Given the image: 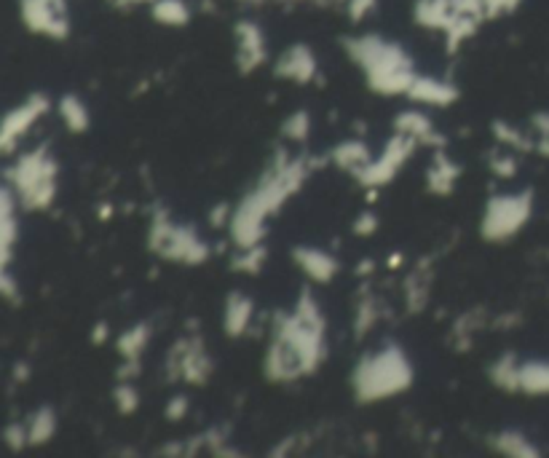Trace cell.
I'll list each match as a JSON object with an SVG mask.
<instances>
[{"instance_id":"1","label":"cell","mask_w":549,"mask_h":458,"mask_svg":"<svg viewBox=\"0 0 549 458\" xmlns=\"http://www.w3.org/2000/svg\"><path fill=\"white\" fill-rule=\"evenodd\" d=\"M327 357V322L317 298L303 290L292 311H279L271 322L263 373L271 384H295L314 376Z\"/></svg>"},{"instance_id":"2","label":"cell","mask_w":549,"mask_h":458,"mask_svg":"<svg viewBox=\"0 0 549 458\" xmlns=\"http://www.w3.org/2000/svg\"><path fill=\"white\" fill-rule=\"evenodd\" d=\"M308 175L311 167L306 156L292 158L284 150H279L274 164L263 172L260 183L233 206V220L228 228L231 244L236 250L263 244L269 234V220L303 188Z\"/></svg>"},{"instance_id":"3","label":"cell","mask_w":549,"mask_h":458,"mask_svg":"<svg viewBox=\"0 0 549 458\" xmlns=\"http://www.w3.org/2000/svg\"><path fill=\"white\" fill-rule=\"evenodd\" d=\"M348 60L362 70L370 91L381 97H405L418 70L412 57L397 41H389L375 33L351 35L341 41Z\"/></svg>"},{"instance_id":"4","label":"cell","mask_w":549,"mask_h":458,"mask_svg":"<svg viewBox=\"0 0 549 458\" xmlns=\"http://www.w3.org/2000/svg\"><path fill=\"white\" fill-rule=\"evenodd\" d=\"M412 378H415V370L408 351L400 343L389 340L381 348L359 357L351 373V392L359 405H373V402L408 392L412 386Z\"/></svg>"},{"instance_id":"5","label":"cell","mask_w":549,"mask_h":458,"mask_svg":"<svg viewBox=\"0 0 549 458\" xmlns=\"http://www.w3.org/2000/svg\"><path fill=\"white\" fill-rule=\"evenodd\" d=\"M57 177H60V164L49 153V148L19 153L14 167L5 169V186L14 188L19 206L24 212H46L54 206Z\"/></svg>"},{"instance_id":"6","label":"cell","mask_w":549,"mask_h":458,"mask_svg":"<svg viewBox=\"0 0 549 458\" xmlns=\"http://www.w3.org/2000/svg\"><path fill=\"white\" fill-rule=\"evenodd\" d=\"M147 247L161 261L185 262V265H202L212 258V247L199 236V231L194 225L175 223L169 212L161 206L150 215Z\"/></svg>"},{"instance_id":"7","label":"cell","mask_w":549,"mask_h":458,"mask_svg":"<svg viewBox=\"0 0 549 458\" xmlns=\"http://www.w3.org/2000/svg\"><path fill=\"white\" fill-rule=\"evenodd\" d=\"M534 215V191H517V194H493L485 201L480 220V234L485 242L501 244L515 239Z\"/></svg>"},{"instance_id":"8","label":"cell","mask_w":549,"mask_h":458,"mask_svg":"<svg viewBox=\"0 0 549 458\" xmlns=\"http://www.w3.org/2000/svg\"><path fill=\"white\" fill-rule=\"evenodd\" d=\"M418 148H421L418 139L394 131V134L389 137V142L383 145V150H381L354 180H356L362 188H383V186H389V183L400 175V169L415 156Z\"/></svg>"},{"instance_id":"9","label":"cell","mask_w":549,"mask_h":458,"mask_svg":"<svg viewBox=\"0 0 549 458\" xmlns=\"http://www.w3.org/2000/svg\"><path fill=\"white\" fill-rule=\"evenodd\" d=\"M212 370H214V365L199 338H185L169 348V357H166L169 381H185L191 386H204Z\"/></svg>"},{"instance_id":"10","label":"cell","mask_w":549,"mask_h":458,"mask_svg":"<svg viewBox=\"0 0 549 458\" xmlns=\"http://www.w3.org/2000/svg\"><path fill=\"white\" fill-rule=\"evenodd\" d=\"M22 24L52 41H65L70 35L68 0H19Z\"/></svg>"},{"instance_id":"11","label":"cell","mask_w":549,"mask_h":458,"mask_svg":"<svg viewBox=\"0 0 549 458\" xmlns=\"http://www.w3.org/2000/svg\"><path fill=\"white\" fill-rule=\"evenodd\" d=\"M49 110H52V100H49V94H41V91L30 94L22 105L8 110L5 119H3V127H0V150H3V156L16 153L19 142L33 131V127L43 116H49Z\"/></svg>"},{"instance_id":"12","label":"cell","mask_w":549,"mask_h":458,"mask_svg":"<svg viewBox=\"0 0 549 458\" xmlns=\"http://www.w3.org/2000/svg\"><path fill=\"white\" fill-rule=\"evenodd\" d=\"M233 38H236V67L241 75H250L269 62L266 33L255 19H239L233 24Z\"/></svg>"},{"instance_id":"13","label":"cell","mask_w":549,"mask_h":458,"mask_svg":"<svg viewBox=\"0 0 549 458\" xmlns=\"http://www.w3.org/2000/svg\"><path fill=\"white\" fill-rule=\"evenodd\" d=\"M274 78L289 81L298 86H308L311 81L319 78V60L308 43H292L287 46L274 62Z\"/></svg>"},{"instance_id":"14","label":"cell","mask_w":549,"mask_h":458,"mask_svg":"<svg viewBox=\"0 0 549 458\" xmlns=\"http://www.w3.org/2000/svg\"><path fill=\"white\" fill-rule=\"evenodd\" d=\"M405 97L411 100L412 105H421V108H450V105L459 102L461 91L448 78H434V75H421L418 72Z\"/></svg>"},{"instance_id":"15","label":"cell","mask_w":549,"mask_h":458,"mask_svg":"<svg viewBox=\"0 0 549 458\" xmlns=\"http://www.w3.org/2000/svg\"><path fill=\"white\" fill-rule=\"evenodd\" d=\"M292 262H295V265L308 276V281H314V284H330V281L341 273V261H338L330 250L311 247V244L292 247Z\"/></svg>"},{"instance_id":"16","label":"cell","mask_w":549,"mask_h":458,"mask_svg":"<svg viewBox=\"0 0 549 458\" xmlns=\"http://www.w3.org/2000/svg\"><path fill=\"white\" fill-rule=\"evenodd\" d=\"M255 317H258V303L241 292V290H233L228 292L225 298V309H222V332L228 338H244L250 335L255 328Z\"/></svg>"},{"instance_id":"17","label":"cell","mask_w":549,"mask_h":458,"mask_svg":"<svg viewBox=\"0 0 549 458\" xmlns=\"http://www.w3.org/2000/svg\"><path fill=\"white\" fill-rule=\"evenodd\" d=\"M394 131L400 134H408L412 139L421 142V148H431V150H440V148H448V137L440 134L431 116L421 108H408V110H400L397 119H394Z\"/></svg>"},{"instance_id":"18","label":"cell","mask_w":549,"mask_h":458,"mask_svg":"<svg viewBox=\"0 0 549 458\" xmlns=\"http://www.w3.org/2000/svg\"><path fill=\"white\" fill-rule=\"evenodd\" d=\"M19 198L11 186H3L0 191V265L11 268L14 261V244L19 239Z\"/></svg>"},{"instance_id":"19","label":"cell","mask_w":549,"mask_h":458,"mask_svg":"<svg viewBox=\"0 0 549 458\" xmlns=\"http://www.w3.org/2000/svg\"><path fill=\"white\" fill-rule=\"evenodd\" d=\"M327 156H330V164L336 169H341V172L351 175V177H356L375 158L373 150H370V145L364 139H359V137H348L344 142H338Z\"/></svg>"},{"instance_id":"20","label":"cell","mask_w":549,"mask_h":458,"mask_svg":"<svg viewBox=\"0 0 549 458\" xmlns=\"http://www.w3.org/2000/svg\"><path fill=\"white\" fill-rule=\"evenodd\" d=\"M461 177V167L448 156L445 148L431 153V167L426 172V188L437 196H448L456 188V180Z\"/></svg>"},{"instance_id":"21","label":"cell","mask_w":549,"mask_h":458,"mask_svg":"<svg viewBox=\"0 0 549 458\" xmlns=\"http://www.w3.org/2000/svg\"><path fill=\"white\" fill-rule=\"evenodd\" d=\"M412 16L421 27L426 30H440L445 33V27L453 22L456 11H453V0H415Z\"/></svg>"},{"instance_id":"22","label":"cell","mask_w":549,"mask_h":458,"mask_svg":"<svg viewBox=\"0 0 549 458\" xmlns=\"http://www.w3.org/2000/svg\"><path fill=\"white\" fill-rule=\"evenodd\" d=\"M490 448L501 456L509 458H536L542 456V451L517 429H501L490 437Z\"/></svg>"},{"instance_id":"23","label":"cell","mask_w":549,"mask_h":458,"mask_svg":"<svg viewBox=\"0 0 549 458\" xmlns=\"http://www.w3.org/2000/svg\"><path fill=\"white\" fill-rule=\"evenodd\" d=\"M24 424H27L30 448H41V445H46V443L54 440L57 426H60V418H57V410H54L52 405H41Z\"/></svg>"},{"instance_id":"24","label":"cell","mask_w":549,"mask_h":458,"mask_svg":"<svg viewBox=\"0 0 549 458\" xmlns=\"http://www.w3.org/2000/svg\"><path fill=\"white\" fill-rule=\"evenodd\" d=\"M65 129L70 134H83L91 127V113H89V105L78 97V94H62L60 102L54 105Z\"/></svg>"},{"instance_id":"25","label":"cell","mask_w":549,"mask_h":458,"mask_svg":"<svg viewBox=\"0 0 549 458\" xmlns=\"http://www.w3.org/2000/svg\"><path fill=\"white\" fill-rule=\"evenodd\" d=\"M150 16L161 27H185L194 11L188 0H156L150 3Z\"/></svg>"},{"instance_id":"26","label":"cell","mask_w":549,"mask_h":458,"mask_svg":"<svg viewBox=\"0 0 549 458\" xmlns=\"http://www.w3.org/2000/svg\"><path fill=\"white\" fill-rule=\"evenodd\" d=\"M150 335L153 329L145 322H137L135 328L124 329L116 340V351L121 359H132V362H142L145 351H147V343H150Z\"/></svg>"},{"instance_id":"27","label":"cell","mask_w":549,"mask_h":458,"mask_svg":"<svg viewBox=\"0 0 549 458\" xmlns=\"http://www.w3.org/2000/svg\"><path fill=\"white\" fill-rule=\"evenodd\" d=\"M520 392L531 394V396L549 394V362H542V359L520 362Z\"/></svg>"},{"instance_id":"28","label":"cell","mask_w":549,"mask_h":458,"mask_svg":"<svg viewBox=\"0 0 549 458\" xmlns=\"http://www.w3.org/2000/svg\"><path fill=\"white\" fill-rule=\"evenodd\" d=\"M490 381L501 392H520V362L512 351L501 354L490 367Z\"/></svg>"},{"instance_id":"29","label":"cell","mask_w":549,"mask_h":458,"mask_svg":"<svg viewBox=\"0 0 549 458\" xmlns=\"http://www.w3.org/2000/svg\"><path fill=\"white\" fill-rule=\"evenodd\" d=\"M381 317H383L381 303H378L373 295L359 298V303H356V314H354V335L362 340L364 335H370V329L381 322Z\"/></svg>"},{"instance_id":"30","label":"cell","mask_w":549,"mask_h":458,"mask_svg":"<svg viewBox=\"0 0 549 458\" xmlns=\"http://www.w3.org/2000/svg\"><path fill=\"white\" fill-rule=\"evenodd\" d=\"M311 113L308 110H295L281 121V137L292 145H306L311 137Z\"/></svg>"},{"instance_id":"31","label":"cell","mask_w":549,"mask_h":458,"mask_svg":"<svg viewBox=\"0 0 549 458\" xmlns=\"http://www.w3.org/2000/svg\"><path fill=\"white\" fill-rule=\"evenodd\" d=\"M266 261H269V253H266L263 244H258V247L236 250L233 258H231V268L239 271V273H247V276H258L263 271Z\"/></svg>"},{"instance_id":"32","label":"cell","mask_w":549,"mask_h":458,"mask_svg":"<svg viewBox=\"0 0 549 458\" xmlns=\"http://www.w3.org/2000/svg\"><path fill=\"white\" fill-rule=\"evenodd\" d=\"M490 131H493V137H496V142L501 148H515V150H531V148H536L528 134H523L517 127H512L506 121H493Z\"/></svg>"},{"instance_id":"33","label":"cell","mask_w":549,"mask_h":458,"mask_svg":"<svg viewBox=\"0 0 549 458\" xmlns=\"http://www.w3.org/2000/svg\"><path fill=\"white\" fill-rule=\"evenodd\" d=\"M113 402H116V410L121 415H132L137 413L139 407V392L135 386V381H118L113 386Z\"/></svg>"},{"instance_id":"34","label":"cell","mask_w":549,"mask_h":458,"mask_svg":"<svg viewBox=\"0 0 549 458\" xmlns=\"http://www.w3.org/2000/svg\"><path fill=\"white\" fill-rule=\"evenodd\" d=\"M378 228H381V220H378V215H375L373 209H362V212L354 217V223H351V234L359 236V239H370V236H375Z\"/></svg>"},{"instance_id":"35","label":"cell","mask_w":549,"mask_h":458,"mask_svg":"<svg viewBox=\"0 0 549 458\" xmlns=\"http://www.w3.org/2000/svg\"><path fill=\"white\" fill-rule=\"evenodd\" d=\"M490 172L498 180H512L517 175V158L512 153H493L490 156Z\"/></svg>"},{"instance_id":"36","label":"cell","mask_w":549,"mask_h":458,"mask_svg":"<svg viewBox=\"0 0 549 458\" xmlns=\"http://www.w3.org/2000/svg\"><path fill=\"white\" fill-rule=\"evenodd\" d=\"M188 413H191V399H188L185 394L169 396V402H166V407H164V418H166V421L180 424V421H185Z\"/></svg>"},{"instance_id":"37","label":"cell","mask_w":549,"mask_h":458,"mask_svg":"<svg viewBox=\"0 0 549 458\" xmlns=\"http://www.w3.org/2000/svg\"><path fill=\"white\" fill-rule=\"evenodd\" d=\"M3 440H5V445L11 448V451H24V448H30V437H27V424H8L5 429H3Z\"/></svg>"},{"instance_id":"38","label":"cell","mask_w":549,"mask_h":458,"mask_svg":"<svg viewBox=\"0 0 549 458\" xmlns=\"http://www.w3.org/2000/svg\"><path fill=\"white\" fill-rule=\"evenodd\" d=\"M344 5L348 19H351L354 24H359V22H364V19H370V16L375 14L378 0H345Z\"/></svg>"},{"instance_id":"39","label":"cell","mask_w":549,"mask_h":458,"mask_svg":"<svg viewBox=\"0 0 549 458\" xmlns=\"http://www.w3.org/2000/svg\"><path fill=\"white\" fill-rule=\"evenodd\" d=\"M231 220H233V204L222 201V204L212 206V212H209V225H212L214 231H228V228H231Z\"/></svg>"},{"instance_id":"40","label":"cell","mask_w":549,"mask_h":458,"mask_svg":"<svg viewBox=\"0 0 549 458\" xmlns=\"http://www.w3.org/2000/svg\"><path fill=\"white\" fill-rule=\"evenodd\" d=\"M523 0H485V19H501L520 8Z\"/></svg>"},{"instance_id":"41","label":"cell","mask_w":549,"mask_h":458,"mask_svg":"<svg viewBox=\"0 0 549 458\" xmlns=\"http://www.w3.org/2000/svg\"><path fill=\"white\" fill-rule=\"evenodd\" d=\"M0 290L5 295V301H11V303L19 301V287H16V279L11 273V268H3V273H0Z\"/></svg>"},{"instance_id":"42","label":"cell","mask_w":549,"mask_h":458,"mask_svg":"<svg viewBox=\"0 0 549 458\" xmlns=\"http://www.w3.org/2000/svg\"><path fill=\"white\" fill-rule=\"evenodd\" d=\"M108 338H110V325H108V322H97L94 329H91V343H94V346H102Z\"/></svg>"},{"instance_id":"43","label":"cell","mask_w":549,"mask_h":458,"mask_svg":"<svg viewBox=\"0 0 549 458\" xmlns=\"http://www.w3.org/2000/svg\"><path fill=\"white\" fill-rule=\"evenodd\" d=\"M354 273H356L359 279H364V276H373V273H375V261H373V258H367V261H359V262H356V268H354Z\"/></svg>"},{"instance_id":"44","label":"cell","mask_w":549,"mask_h":458,"mask_svg":"<svg viewBox=\"0 0 549 458\" xmlns=\"http://www.w3.org/2000/svg\"><path fill=\"white\" fill-rule=\"evenodd\" d=\"M30 378V365L27 362H16L14 365V384H24Z\"/></svg>"},{"instance_id":"45","label":"cell","mask_w":549,"mask_h":458,"mask_svg":"<svg viewBox=\"0 0 549 458\" xmlns=\"http://www.w3.org/2000/svg\"><path fill=\"white\" fill-rule=\"evenodd\" d=\"M402 265H405V255H402V253H392V255L386 258V268H389V271H400Z\"/></svg>"},{"instance_id":"46","label":"cell","mask_w":549,"mask_h":458,"mask_svg":"<svg viewBox=\"0 0 549 458\" xmlns=\"http://www.w3.org/2000/svg\"><path fill=\"white\" fill-rule=\"evenodd\" d=\"M113 212H116V206H113V204H99L97 217H99V220H110V217H113Z\"/></svg>"},{"instance_id":"47","label":"cell","mask_w":549,"mask_h":458,"mask_svg":"<svg viewBox=\"0 0 549 458\" xmlns=\"http://www.w3.org/2000/svg\"><path fill=\"white\" fill-rule=\"evenodd\" d=\"M116 3H121V5H139V3H156V0H116Z\"/></svg>"},{"instance_id":"48","label":"cell","mask_w":549,"mask_h":458,"mask_svg":"<svg viewBox=\"0 0 549 458\" xmlns=\"http://www.w3.org/2000/svg\"><path fill=\"white\" fill-rule=\"evenodd\" d=\"M244 3H263V0H244Z\"/></svg>"}]
</instances>
